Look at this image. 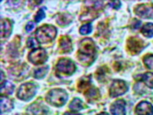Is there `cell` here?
<instances>
[{
  "label": "cell",
  "mask_w": 153,
  "mask_h": 115,
  "mask_svg": "<svg viewBox=\"0 0 153 115\" xmlns=\"http://www.w3.org/2000/svg\"><path fill=\"white\" fill-rule=\"evenodd\" d=\"M34 28H35L34 22H33V21H30V22L27 23L26 26H25V30L28 31V32H30V31L32 30Z\"/></svg>",
  "instance_id": "obj_29"
},
{
  "label": "cell",
  "mask_w": 153,
  "mask_h": 115,
  "mask_svg": "<svg viewBox=\"0 0 153 115\" xmlns=\"http://www.w3.org/2000/svg\"><path fill=\"white\" fill-rule=\"evenodd\" d=\"M59 45L62 51L64 52H69L72 50L71 40L67 36H64L59 40Z\"/></svg>",
  "instance_id": "obj_15"
},
{
  "label": "cell",
  "mask_w": 153,
  "mask_h": 115,
  "mask_svg": "<svg viewBox=\"0 0 153 115\" xmlns=\"http://www.w3.org/2000/svg\"><path fill=\"white\" fill-rule=\"evenodd\" d=\"M36 86L32 83H26L21 85L18 91L17 96L21 100L27 101L30 100L35 95Z\"/></svg>",
  "instance_id": "obj_4"
},
{
  "label": "cell",
  "mask_w": 153,
  "mask_h": 115,
  "mask_svg": "<svg viewBox=\"0 0 153 115\" xmlns=\"http://www.w3.org/2000/svg\"><path fill=\"white\" fill-rule=\"evenodd\" d=\"M44 9H43V8H41V9H39V11H38V13H37V14L35 15V16L34 18L35 22H37V23L40 22L42 19H43L45 17V13Z\"/></svg>",
  "instance_id": "obj_26"
},
{
  "label": "cell",
  "mask_w": 153,
  "mask_h": 115,
  "mask_svg": "<svg viewBox=\"0 0 153 115\" xmlns=\"http://www.w3.org/2000/svg\"><path fill=\"white\" fill-rule=\"evenodd\" d=\"M56 28L51 25H44L36 30L37 40L40 43H47L52 41L56 36Z\"/></svg>",
  "instance_id": "obj_2"
},
{
  "label": "cell",
  "mask_w": 153,
  "mask_h": 115,
  "mask_svg": "<svg viewBox=\"0 0 153 115\" xmlns=\"http://www.w3.org/2000/svg\"><path fill=\"white\" fill-rule=\"evenodd\" d=\"M14 90V85L10 82L6 81H4V83H1V94L9 95L13 93Z\"/></svg>",
  "instance_id": "obj_16"
},
{
  "label": "cell",
  "mask_w": 153,
  "mask_h": 115,
  "mask_svg": "<svg viewBox=\"0 0 153 115\" xmlns=\"http://www.w3.org/2000/svg\"><path fill=\"white\" fill-rule=\"evenodd\" d=\"M38 41L33 38H30L27 40V47L28 48H34L38 46Z\"/></svg>",
  "instance_id": "obj_27"
},
{
  "label": "cell",
  "mask_w": 153,
  "mask_h": 115,
  "mask_svg": "<svg viewBox=\"0 0 153 115\" xmlns=\"http://www.w3.org/2000/svg\"><path fill=\"white\" fill-rule=\"evenodd\" d=\"M109 5H110L111 7L114 8V9H118L119 8L121 7V2L119 1H110V3H109Z\"/></svg>",
  "instance_id": "obj_30"
},
{
  "label": "cell",
  "mask_w": 153,
  "mask_h": 115,
  "mask_svg": "<svg viewBox=\"0 0 153 115\" xmlns=\"http://www.w3.org/2000/svg\"><path fill=\"white\" fill-rule=\"evenodd\" d=\"M28 58L31 63L34 64H41L46 62L48 55L45 49L36 48L30 52Z\"/></svg>",
  "instance_id": "obj_6"
},
{
  "label": "cell",
  "mask_w": 153,
  "mask_h": 115,
  "mask_svg": "<svg viewBox=\"0 0 153 115\" xmlns=\"http://www.w3.org/2000/svg\"><path fill=\"white\" fill-rule=\"evenodd\" d=\"M97 115H109L107 114V113H105V112H102V113H100V114H97Z\"/></svg>",
  "instance_id": "obj_32"
},
{
  "label": "cell",
  "mask_w": 153,
  "mask_h": 115,
  "mask_svg": "<svg viewBox=\"0 0 153 115\" xmlns=\"http://www.w3.org/2000/svg\"><path fill=\"white\" fill-rule=\"evenodd\" d=\"M64 115H81L79 114H76V113H71V112H66Z\"/></svg>",
  "instance_id": "obj_31"
},
{
  "label": "cell",
  "mask_w": 153,
  "mask_h": 115,
  "mask_svg": "<svg viewBox=\"0 0 153 115\" xmlns=\"http://www.w3.org/2000/svg\"><path fill=\"white\" fill-rule=\"evenodd\" d=\"M143 35L147 38H152L153 36V23H148L143 26L142 30Z\"/></svg>",
  "instance_id": "obj_17"
},
{
  "label": "cell",
  "mask_w": 153,
  "mask_h": 115,
  "mask_svg": "<svg viewBox=\"0 0 153 115\" xmlns=\"http://www.w3.org/2000/svg\"><path fill=\"white\" fill-rule=\"evenodd\" d=\"M127 91L128 87L124 81L121 80H115L111 85L109 93L111 97H115L124 94Z\"/></svg>",
  "instance_id": "obj_7"
},
{
  "label": "cell",
  "mask_w": 153,
  "mask_h": 115,
  "mask_svg": "<svg viewBox=\"0 0 153 115\" xmlns=\"http://www.w3.org/2000/svg\"><path fill=\"white\" fill-rule=\"evenodd\" d=\"M13 108V102L11 99L6 96L1 97V113L9 112Z\"/></svg>",
  "instance_id": "obj_13"
},
{
  "label": "cell",
  "mask_w": 153,
  "mask_h": 115,
  "mask_svg": "<svg viewBox=\"0 0 153 115\" xmlns=\"http://www.w3.org/2000/svg\"><path fill=\"white\" fill-rule=\"evenodd\" d=\"M141 24V22L140 21L137 20V19H134L133 21V23H131V27L133 29H138L140 28Z\"/></svg>",
  "instance_id": "obj_28"
},
{
  "label": "cell",
  "mask_w": 153,
  "mask_h": 115,
  "mask_svg": "<svg viewBox=\"0 0 153 115\" xmlns=\"http://www.w3.org/2000/svg\"><path fill=\"white\" fill-rule=\"evenodd\" d=\"M91 84V79L88 77L81 78L78 83V89L79 90H85Z\"/></svg>",
  "instance_id": "obj_21"
},
{
  "label": "cell",
  "mask_w": 153,
  "mask_h": 115,
  "mask_svg": "<svg viewBox=\"0 0 153 115\" xmlns=\"http://www.w3.org/2000/svg\"><path fill=\"white\" fill-rule=\"evenodd\" d=\"M111 112L113 115H125L126 103L124 100H119L113 103L111 108Z\"/></svg>",
  "instance_id": "obj_11"
},
{
  "label": "cell",
  "mask_w": 153,
  "mask_h": 115,
  "mask_svg": "<svg viewBox=\"0 0 153 115\" xmlns=\"http://www.w3.org/2000/svg\"><path fill=\"white\" fill-rule=\"evenodd\" d=\"M137 115H152L153 107L150 102L143 101L137 105L136 108Z\"/></svg>",
  "instance_id": "obj_10"
},
{
  "label": "cell",
  "mask_w": 153,
  "mask_h": 115,
  "mask_svg": "<svg viewBox=\"0 0 153 115\" xmlns=\"http://www.w3.org/2000/svg\"><path fill=\"white\" fill-rule=\"evenodd\" d=\"M127 46L131 53L138 54L143 49V42L140 39L133 37L128 39Z\"/></svg>",
  "instance_id": "obj_9"
},
{
  "label": "cell",
  "mask_w": 153,
  "mask_h": 115,
  "mask_svg": "<svg viewBox=\"0 0 153 115\" xmlns=\"http://www.w3.org/2000/svg\"><path fill=\"white\" fill-rule=\"evenodd\" d=\"M69 108L73 111H80L83 108V103L79 98H74L70 103Z\"/></svg>",
  "instance_id": "obj_18"
},
{
  "label": "cell",
  "mask_w": 153,
  "mask_h": 115,
  "mask_svg": "<svg viewBox=\"0 0 153 115\" xmlns=\"http://www.w3.org/2000/svg\"><path fill=\"white\" fill-rule=\"evenodd\" d=\"M144 63L150 69H153V54H148L144 57Z\"/></svg>",
  "instance_id": "obj_25"
},
{
  "label": "cell",
  "mask_w": 153,
  "mask_h": 115,
  "mask_svg": "<svg viewBox=\"0 0 153 115\" xmlns=\"http://www.w3.org/2000/svg\"><path fill=\"white\" fill-rule=\"evenodd\" d=\"M136 79H138L139 81L144 82L147 86L150 88H153V73L148 72V73H143V74L138 76Z\"/></svg>",
  "instance_id": "obj_14"
},
{
  "label": "cell",
  "mask_w": 153,
  "mask_h": 115,
  "mask_svg": "<svg viewBox=\"0 0 153 115\" xmlns=\"http://www.w3.org/2000/svg\"><path fill=\"white\" fill-rule=\"evenodd\" d=\"M95 46L91 39L85 38L80 42L78 58L82 64L90 65L95 60Z\"/></svg>",
  "instance_id": "obj_1"
},
{
  "label": "cell",
  "mask_w": 153,
  "mask_h": 115,
  "mask_svg": "<svg viewBox=\"0 0 153 115\" xmlns=\"http://www.w3.org/2000/svg\"><path fill=\"white\" fill-rule=\"evenodd\" d=\"M12 30V25L9 19H2L1 21V37L7 38L10 36Z\"/></svg>",
  "instance_id": "obj_12"
},
{
  "label": "cell",
  "mask_w": 153,
  "mask_h": 115,
  "mask_svg": "<svg viewBox=\"0 0 153 115\" xmlns=\"http://www.w3.org/2000/svg\"><path fill=\"white\" fill-rule=\"evenodd\" d=\"M68 95L64 90L53 89L51 90L46 96V100L49 104L56 107L64 105L67 101Z\"/></svg>",
  "instance_id": "obj_3"
},
{
  "label": "cell",
  "mask_w": 153,
  "mask_h": 115,
  "mask_svg": "<svg viewBox=\"0 0 153 115\" xmlns=\"http://www.w3.org/2000/svg\"><path fill=\"white\" fill-rule=\"evenodd\" d=\"M56 68L59 72L66 75L72 74L76 70V66L74 62L66 58L59 60Z\"/></svg>",
  "instance_id": "obj_5"
},
{
  "label": "cell",
  "mask_w": 153,
  "mask_h": 115,
  "mask_svg": "<svg viewBox=\"0 0 153 115\" xmlns=\"http://www.w3.org/2000/svg\"><path fill=\"white\" fill-rule=\"evenodd\" d=\"M48 69H49L48 66H43V67L38 68V69H36L34 71V74H33L34 75V77L35 79H42V78L47 74Z\"/></svg>",
  "instance_id": "obj_19"
},
{
  "label": "cell",
  "mask_w": 153,
  "mask_h": 115,
  "mask_svg": "<svg viewBox=\"0 0 153 115\" xmlns=\"http://www.w3.org/2000/svg\"><path fill=\"white\" fill-rule=\"evenodd\" d=\"M135 12L138 16L143 19H153V7L150 4L138 6Z\"/></svg>",
  "instance_id": "obj_8"
},
{
  "label": "cell",
  "mask_w": 153,
  "mask_h": 115,
  "mask_svg": "<svg viewBox=\"0 0 153 115\" xmlns=\"http://www.w3.org/2000/svg\"><path fill=\"white\" fill-rule=\"evenodd\" d=\"M71 21V16L68 14H60L59 17L57 19V22L59 24L62 25H66L68 23H69Z\"/></svg>",
  "instance_id": "obj_22"
},
{
  "label": "cell",
  "mask_w": 153,
  "mask_h": 115,
  "mask_svg": "<svg viewBox=\"0 0 153 115\" xmlns=\"http://www.w3.org/2000/svg\"><path fill=\"white\" fill-rule=\"evenodd\" d=\"M29 109H31V112L35 115H40L44 114V109H43L42 107H40V105L33 104V105H31Z\"/></svg>",
  "instance_id": "obj_23"
},
{
  "label": "cell",
  "mask_w": 153,
  "mask_h": 115,
  "mask_svg": "<svg viewBox=\"0 0 153 115\" xmlns=\"http://www.w3.org/2000/svg\"><path fill=\"white\" fill-rule=\"evenodd\" d=\"M92 28H93V27H92L91 23H86L80 28V33L81 35H88L91 33Z\"/></svg>",
  "instance_id": "obj_24"
},
{
  "label": "cell",
  "mask_w": 153,
  "mask_h": 115,
  "mask_svg": "<svg viewBox=\"0 0 153 115\" xmlns=\"http://www.w3.org/2000/svg\"><path fill=\"white\" fill-rule=\"evenodd\" d=\"M99 96V91H98V90L97 88H92L89 89L87 93L85 94L86 98H87L88 100L89 101L97 99Z\"/></svg>",
  "instance_id": "obj_20"
}]
</instances>
